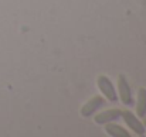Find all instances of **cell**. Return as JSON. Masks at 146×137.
Listing matches in <instances>:
<instances>
[{"label":"cell","mask_w":146,"mask_h":137,"mask_svg":"<svg viewBox=\"0 0 146 137\" xmlns=\"http://www.w3.org/2000/svg\"><path fill=\"white\" fill-rule=\"evenodd\" d=\"M97 85H98V88L101 89V92H102V93H104V95L111 100V102H116V100H118L116 91H115L113 84L111 82V79H109V78H106V76H104V75L98 76Z\"/></svg>","instance_id":"cell-3"},{"label":"cell","mask_w":146,"mask_h":137,"mask_svg":"<svg viewBox=\"0 0 146 137\" xmlns=\"http://www.w3.org/2000/svg\"><path fill=\"white\" fill-rule=\"evenodd\" d=\"M121 112L119 109H109V110H105L102 113H98L95 116V123L97 124H105V123H109V122H113L116 119L121 117Z\"/></svg>","instance_id":"cell-5"},{"label":"cell","mask_w":146,"mask_h":137,"mask_svg":"<svg viewBox=\"0 0 146 137\" xmlns=\"http://www.w3.org/2000/svg\"><path fill=\"white\" fill-rule=\"evenodd\" d=\"M136 113H138L139 117H145V115H146V89L145 88H141L138 91Z\"/></svg>","instance_id":"cell-7"},{"label":"cell","mask_w":146,"mask_h":137,"mask_svg":"<svg viewBox=\"0 0 146 137\" xmlns=\"http://www.w3.org/2000/svg\"><path fill=\"white\" fill-rule=\"evenodd\" d=\"M105 133L108 136H112V137H129V132L125 130L122 126L119 124H115V123H105Z\"/></svg>","instance_id":"cell-6"},{"label":"cell","mask_w":146,"mask_h":137,"mask_svg":"<svg viewBox=\"0 0 146 137\" xmlns=\"http://www.w3.org/2000/svg\"><path fill=\"white\" fill-rule=\"evenodd\" d=\"M104 105V99L102 96H94L91 97L82 107H81V116L82 117H90L91 115H94L98 109Z\"/></svg>","instance_id":"cell-4"},{"label":"cell","mask_w":146,"mask_h":137,"mask_svg":"<svg viewBox=\"0 0 146 137\" xmlns=\"http://www.w3.org/2000/svg\"><path fill=\"white\" fill-rule=\"evenodd\" d=\"M118 91H119V97H121V102L126 106H131L133 103V99H132V89H131V85L128 84L125 75H119L118 76Z\"/></svg>","instance_id":"cell-2"},{"label":"cell","mask_w":146,"mask_h":137,"mask_svg":"<svg viewBox=\"0 0 146 137\" xmlns=\"http://www.w3.org/2000/svg\"><path fill=\"white\" fill-rule=\"evenodd\" d=\"M121 117L125 120V123L128 124V127L138 136H145V126L143 123L138 119V116H135L131 110H123L121 112Z\"/></svg>","instance_id":"cell-1"},{"label":"cell","mask_w":146,"mask_h":137,"mask_svg":"<svg viewBox=\"0 0 146 137\" xmlns=\"http://www.w3.org/2000/svg\"><path fill=\"white\" fill-rule=\"evenodd\" d=\"M143 126H145V127H146V119H145V120H143Z\"/></svg>","instance_id":"cell-8"}]
</instances>
